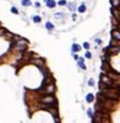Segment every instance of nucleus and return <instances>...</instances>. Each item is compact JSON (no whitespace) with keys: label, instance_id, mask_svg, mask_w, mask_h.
<instances>
[{"label":"nucleus","instance_id":"obj_1","mask_svg":"<svg viewBox=\"0 0 120 123\" xmlns=\"http://www.w3.org/2000/svg\"><path fill=\"white\" fill-rule=\"evenodd\" d=\"M101 94L104 98L112 99V100H118L119 99V88H108L101 84Z\"/></svg>","mask_w":120,"mask_h":123},{"label":"nucleus","instance_id":"obj_2","mask_svg":"<svg viewBox=\"0 0 120 123\" xmlns=\"http://www.w3.org/2000/svg\"><path fill=\"white\" fill-rule=\"evenodd\" d=\"M40 102L42 104H46V105H53L55 106V98L53 96V94H49V95H44L43 98H40Z\"/></svg>","mask_w":120,"mask_h":123},{"label":"nucleus","instance_id":"obj_3","mask_svg":"<svg viewBox=\"0 0 120 123\" xmlns=\"http://www.w3.org/2000/svg\"><path fill=\"white\" fill-rule=\"evenodd\" d=\"M71 51H72V53L74 54H77V53H80V51H81V45H79V44H72L71 45Z\"/></svg>","mask_w":120,"mask_h":123},{"label":"nucleus","instance_id":"obj_4","mask_svg":"<svg viewBox=\"0 0 120 123\" xmlns=\"http://www.w3.org/2000/svg\"><path fill=\"white\" fill-rule=\"evenodd\" d=\"M46 4H47L48 9H54V7L57 6V1H55V0H48V1H46Z\"/></svg>","mask_w":120,"mask_h":123},{"label":"nucleus","instance_id":"obj_5","mask_svg":"<svg viewBox=\"0 0 120 123\" xmlns=\"http://www.w3.org/2000/svg\"><path fill=\"white\" fill-rule=\"evenodd\" d=\"M31 64H34L36 66H38V67H42L43 65V61L40 60V59H34V60H31Z\"/></svg>","mask_w":120,"mask_h":123},{"label":"nucleus","instance_id":"obj_6","mask_svg":"<svg viewBox=\"0 0 120 123\" xmlns=\"http://www.w3.org/2000/svg\"><path fill=\"white\" fill-rule=\"evenodd\" d=\"M32 21H33L34 23H40L42 22V17L39 15H33L32 16Z\"/></svg>","mask_w":120,"mask_h":123},{"label":"nucleus","instance_id":"obj_7","mask_svg":"<svg viewBox=\"0 0 120 123\" xmlns=\"http://www.w3.org/2000/svg\"><path fill=\"white\" fill-rule=\"evenodd\" d=\"M21 5L23 7H29V6H32V1L31 0H21Z\"/></svg>","mask_w":120,"mask_h":123},{"label":"nucleus","instance_id":"obj_8","mask_svg":"<svg viewBox=\"0 0 120 123\" xmlns=\"http://www.w3.org/2000/svg\"><path fill=\"white\" fill-rule=\"evenodd\" d=\"M86 10H87V7H86V5H85V4H81V5L77 7V11H79L80 14H85V12H86Z\"/></svg>","mask_w":120,"mask_h":123},{"label":"nucleus","instance_id":"obj_9","mask_svg":"<svg viewBox=\"0 0 120 123\" xmlns=\"http://www.w3.org/2000/svg\"><path fill=\"white\" fill-rule=\"evenodd\" d=\"M46 28L49 30V32H51V30H54V25H53L50 21H48V22L46 23Z\"/></svg>","mask_w":120,"mask_h":123},{"label":"nucleus","instance_id":"obj_10","mask_svg":"<svg viewBox=\"0 0 120 123\" xmlns=\"http://www.w3.org/2000/svg\"><path fill=\"white\" fill-rule=\"evenodd\" d=\"M77 64H79V67H80V68H82V69H87V67H86V65H85V61H80V60H77Z\"/></svg>","mask_w":120,"mask_h":123},{"label":"nucleus","instance_id":"obj_11","mask_svg":"<svg viewBox=\"0 0 120 123\" xmlns=\"http://www.w3.org/2000/svg\"><path fill=\"white\" fill-rule=\"evenodd\" d=\"M66 5H68V7H69L70 11H75V10H76V7H75V3H68Z\"/></svg>","mask_w":120,"mask_h":123},{"label":"nucleus","instance_id":"obj_12","mask_svg":"<svg viewBox=\"0 0 120 123\" xmlns=\"http://www.w3.org/2000/svg\"><path fill=\"white\" fill-rule=\"evenodd\" d=\"M64 16H65V14H64V12H57L55 15H54V17H55L57 20H59V18H63Z\"/></svg>","mask_w":120,"mask_h":123},{"label":"nucleus","instance_id":"obj_13","mask_svg":"<svg viewBox=\"0 0 120 123\" xmlns=\"http://www.w3.org/2000/svg\"><path fill=\"white\" fill-rule=\"evenodd\" d=\"M93 99H94V98H93V95H92L91 93H90L88 95L86 96V101H87V102H91V101H93Z\"/></svg>","mask_w":120,"mask_h":123},{"label":"nucleus","instance_id":"obj_14","mask_svg":"<svg viewBox=\"0 0 120 123\" xmlns=\"http://www.w3.org/2000/svg\"><path fill=\"white\" fill-rule=\"evenodd\" d=\"M10 11H11V14H14V15H18V10H17L15 6H11V9H10Z\"/></svg>","mask_w":120,"mask_h":123},{"label":"nucleus","instance_id":"obj_15","mask_svg":"<svg viewBox=\"0 0 120 123\" xmlns=\"http://www.w3.org/2000/svg\"><path fill=\"white\" fill-rule=\"evenodd\" d=\"M85 59H92V53L90 50H87L86 51V54H85Z\"/></svg>","mask_w":120,"mask_h":123},{"label":"nucleus","instance_id":"obj_16","mask_svg":"<svg viewBox=\"0 0 120 123\" xmlns=\"http://www.w3.org/2000/svg\"><path fill=\"white\" fill-rule=\"evenodd\" d=\"M66 4H68L66 0H59V1L57 3V5H59V6H64V5H66Z\"/></svg>","mask_w":120,"mask_h":123},{"label":"nucleus","instance_id":"obj_17","mask_svg":"<svg viewBox=\"0 0 120 123\" xmlns=\"http://www.w3.org/2000/svg\"><path fill=\"white\" fill-rule=\"evenodd\" d=\"M83 48H85L86 50H90V48H91V44H90L88 42H85V43H83Z\"/></svg>","mask_w":120,"mask_h":123},{"label":"nucleus","instance_id":"obj_18","mask_svg":"<svg viewBox=\"0 0 120 123\" xmlns=\"http://www.w3.org/2000/svg\"><path fill=\"white\" fill-rule=\"evenodd\" d=\"M5 32H6V29H5V28H3V27H0V37H4Z\"/></svg>","mask_w":120,"mask_h":123},{"label":"nucleus","instance_id":"obj_19","mask_svg":"<svg viewBox=\"0 0 120 123\" xmlns=\"http://www.w3.org/2000/svg\"><path fill=\"white\" fill-rule=\"evenodd\" d=\"M88 85H90V87H93V85H94V79H93V78H90V79H88Z\"/></svg>","mask_w":120,"mask_h":123},{"label":"nucleus","instance_id":"obj_20","mask_svg":"<svg viewBox=\"0 0 120 123\" xmlns=\"http://www.w3.org/2000/svg\"><path fill=\"white\" fill-rule=\"evenodd\" d=\"M96 43L101 45V44H102V39H101V38H96Z\"/></svg>","mask_w":120,"mask_h":123},{"label":"nucleus","instance_id":"obj_21","mask_svg":"<svg viewBox=\"0 0 120 123\" xmlns=\"http://www.w3.org/2000/svg\"><path fill=\"white\" fill-rule=\"evenodd\" d=\"M34 7H36V9H39V7H40V3H39V1H36V3H34Z\"/></svg>","mask_w":120,"mask_h":123},{"label":"nucleus","instance_id":"obj_22","mask_svg":"<svg viewBox=\"0 0 120 123\" xmlns=\"http://www.w3.org/2000/svg\"><path fill=\"white\" fill-rule=\"evenodd\" d=\"M72 56H74L75 60H79V55H77V54H74V53H72Z\"/></svg>","mask_w":120,"mask_h":123},{"label":"nucleus","instance_id":"obj_23","mask_svg":"<svg viewBox=\"0 0 120 123\" xmlns=\"http://www.w3.org/2000/svg\"><path fill=\"white\" fill-rule=\"evenodd\" d=\"M76 17H77V15H76V14H72V18L76 20Z\"/></svg>","mask_w":120,"mask_h":123},{"label":"nucleus","instance_id":"obj_24","mask_svg":"<svg viewBox=\"0 0 120 123\" xmlns=\"http://www.w3.org/2000/svg\"><path fill=\"white\" fill-rule=\"evenodd\" d=\"M44 1H48V0H44Z\"/></svg>","mask_w":120,"mask_h":123},{"label":"nucleus","instance_id":"obj_25","mask_svg":"<svg viewBox=\"0 0 120 123\" xmlns=\"http://www.w3.org/2000/svg\"><path fill=\"white\" fill-rule=\"evenodd\" d=\"M0 27H1V23H0Z\"/></svg>","mask_w":120,"mask_h":123}]
</instances>
